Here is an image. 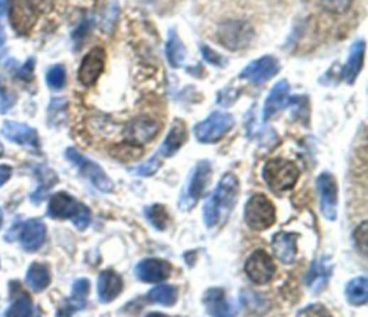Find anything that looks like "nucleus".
I'll use <instances>...</instances> for the list:
<instances>
[{
    "instance_id": "obj_1",
    "label": "nucleus",
    "mask_w": 368,
    "mask_h": 317,
    "mask_svg": "<svg viewBox=\"0 0 368 317\" xmlns=\"http://www.w3.org/2000/svg\"><path fill=\"white\" fill-rule=\"evenodd\" d=\"M239 194V180L235 174H225L217 184L211 197L206 201L203 208L204 224L214 227L220 218L226 220L232 213Z\"/></svg>"
},
{
    "instance_id": "obj_2",
    "label": "nucleus",
    "mask_w": 368,
    "mask_h": 317,
    "mask_svg": "<svg viewBox=\"0 0 368 317\" xmlns=\"http://www.w3.org/2000/svg\"><path fill=\"white\" fill-rule=\"evenodd\" d=\"M48 215L58 220L70 218L78 230H85L93 217L91 210L85 204L78 203L66 193H56L52 195L48 205Z\"/></svg>"
},
{
    "instance_id": "obj_3",
    "label": "nucleus",
    "mask_w": 368,
    "mask_h": 317,
    "mask_svg": "<svg viewBox=\"0 0 368 317\" xmlns=\"http://www.w3.org/2000/svg\"><path fill=\"white\" fill-rule=\"evenodd\" d=\"M53 0H14L9 11L11 23L19 35H28L41 14L51 11Z\"/></svg>"
},
{
    "instance_id": "obj_4",
    "label": "nucleus",
    "mask_w": 368,
    "mask_h": 317,
    "mask_svg": "<svg viewBox=\"0 0 368 317\" xmlns=\"http://www.w3.org/2000/svg\"><path fill=\"white\" fill-rule=\"evenodd\" d=\"M298 178V167L283 158H272L263 167V180L275 194H282L293 188Z\"/></svg>"
},
{
    "instance_id": "obj_5",
    "label": "nucleus",
    "mask_w": 368,
    "mask_h": 317,
    "mask_svg": "<svg viewBox=\"0 0 368 317\" xmlns=\"http://www.w3.org/2000/svg\"><path fill=\"white\" fill-rule=\"evenodd\" d=\"M255 31L249 22L229 21L219 26L217 41L226 49L241 50L251 45Z\"/></svg>"
},
{
    "instance_id": "obj_6",
    "label": "nucleus",
    "mask_w": 368,
    "mask_h": 317,
    "mask_svg": "<svg viewBox=\"0 0 368 317\" xmlns=\"http://www.w3.org/2000/svg\"><path fill=\"white\" fill-rule=\"evenodd\" d=\"M245 221L252 230H266L276 221V210L263 194H255L245 207Z\"/></svg>"
},
{
    "instance_id": "obj_7",
    "label": "nucleus",
    "mask_w": 368,
    "mask_h": 317,
    "mask_svg": "<svg viewBox=\"0 0 368 317\" xmlns=\"http://www.w3.org/2000/svg\"><path fill=\"white\" fill-rule=\"evenodd\" d=\"M66 158L68 161L75 166L80 173L91 181L93 186H95L102 193H111L114 190V184L110 180V177L104 173V170L94 161L88 160L81 152H78L75 148L66 149Z\"/></svg>"
},
{
    "instance_id": "obj_8",
    "label": "nucleus",
    "mask_w": 368,
    "mask_h": 317,
    "mask_svg": "<svg viewBox=\"0 0 368 317\" xmlns=\"http://www.w3.org/2000/svg\"><path fill=\"white\" fill-rule=\"evenodd\" d=\"M235 125V118L226 112H213L209 118L194 127L196 138L203 144L217 142Z\"/></svg>"
},
{
    "instance_id": "obj_9",
    "label": "nucleus",
    "mask_w": 368,
    "mask_h": 317,
    "mask_svg": "<svg viewBox=\"0 0 368 317\" xmlns=\"http://www.w3.org/2000/svg\"><path fill=\"white\" fill-rule=\"evenodd\" d=\"M210 177H211V167H210V163L209 161H200L190 180H189V184H187V188L186 191H183V195L180 197V201H179V207L180 210H191L194 207V204L200 200V197L203 195L209 181H210Z\"/></svg>"
},
{
    "instance_id": "obj_10",
    "label": "nucleus",
    "mask_w": 368,
    "mask_h": 317,
    "mask_svg": "<svg viewBox=\"0 0 368 317\" xmlns=\"http://www.w3.org/2000/svg\"><path fill=\"white\" fill-rule=\"evenodd\" d=\"M160 131V124L152 117H137L128 122L125 128V139L128 144L141 146L156 138Z\"/></svg>"
},
{
    "instance_id": "obj_11",
    "label": "nucleus",
    "mask_w": 368,
    "mask_h": 317,
    "mask_svg": "<svg viewBox=\"0 0 368 317\" xmlns=\"http://www.w3.org/2000/svg\"><path fill=\"white\" fill-rule=\"evenodd\" d=\"M279 62L273 56H263L261 59H256L251 62L241 73V79H246V81L255 84V85H262L269 79H272L278 72H279Z\"/></svg>"
},
{
    "instance_id": "obj_12",
    "label": "nucleus",
    "mask_w": 368,
    "mask_h": 317,
    "mask_svg": "<svg viewBox=\"0 0 368 317\" xmlns=\"http://www.w3.org/2000/svg\"><path fill=\"white\" fill-rule=\"evenodd\" d=\"M245 272L251 281L256 284H266L273 279L276 269L268 253H265L263 250H256L248 259L245 264Z\"/></svg>"
},
{
    "instance_id": "obj_13",
    "label": "nucleus",
    "mask_w": 368,
    "mask_h": 317,
    "mask_svg": "<svg viewBox=\"0 0 368 317\" xmlns=\"http://www.w3.org/2000/svg\"><path fill=\"white\" fill-rule=\"evenodd\" d=\"M320 205L324 217L330 221L337 218V181L332 174L322 173L317 180Z\"/></svg>"
},
{
    "instance_id": "obj_14",
    "label": "nucleus",
    "mask_w": 368,
    "mask_h": 317,
    "mask_svg": "<svg viewBox=\"0 0 368 317\" xmlns=\"http://www.w3.org/2000/svg\"><path fill=\"white\" fill-rule=\"evenodd\" d=\"M105 68V50L101 48H95L87 53L83 59L80 70H78V81L84 87H91L97 82V79L101 76Z\"/></svg>"
},
{
    "instance_id": "obj_15",
    "label": "nucleus",
    "mask_w": 368,
    "mask_h": 317,
    "mask_svg": "<svg viewBox=\"0 0 368 317\" xmlns=\"http://www.w3.org/2000/svg\"><path fill=\"white\" fill-rule=\"evenodd\" d=\"M173 267L166 260L147 259L141 260L135 267V274L141 281L159 283L170 277Z\"/></svg>"
},
{
    "instance_id": "obj_16",
    "label": "nucleus",
    "mask_w": 368,
    "mask_h": 317,
    "mask_svg": "<svg viewBox=\"0 0 368 317\" xmlns=\"http://www.w3.org/2000/svg\"><path fill=\"white\" fill-rule=\"evenodd\" d=\"M2 135L14 144H18V145H22L26 148H32V149L39 148L38 132L26 124L6 121L2 127Z\"/></svg>"
},
{
    "instance_id": "obj_17",
    "label": "nucleus",
    "mask_w": 368,
    "mask_h": 317,
    "mask_svg": "<svg viewBox=\"0 0 368 317\" xmlns=\"http://www.w3.org/2000/svg\"><path fill=\"white\" fill-rule=\"evenodd\" d=\"M45 237L46 227L43 221L38 218H32L21 227V245L29 253H35L42 247Z\"/></svg>"
},
{
    "instance_id": "obj_18",
    "label": "nucleus",
    "mask_w": 368,
    "mask_h": 317,
    "mask_svg": "<svg viewBox=\"0 0 368 317\" xmlns=\"http://www.w3.org/2000/svg\"><path fill=\"white\" fill-rule=\"evenodd\" d=\"M297 240L298 234L295 232H278L273 237L272 249L276 259L285 264H290L297 259Z\"/></svg>"
},
{
    "instance_id": "obj_19",
    "label": "nucleus",
    "mask_w": 368,
    "mask_h": 317,
    "mask_svg": "<svg viewBox=\"0 0 368 317\" xmlns=\"http://www.w3.org/2000/svg\"><path fill=\"white\" fill-rule=\"evenodd\" d=\"M289 102V84L286 81H279L270 91L263 107V121H269L280 109H283Z\"/></svg>"
},
{
    "instance_id": "obj_20",
    "label": "nucleus",
    "mask_w": 368,
    "mask_h": 317,
    "mask_svg": "<svg viewBox=\"0 0 368 317\" xmlns=\"http://www.w3.org/2000/svg\"><path fill=\"white\" fill-rule=\"evenodd\" d=\"M331 274H332V264L328 257H321L320 260L314 262L305 279L308 289L314 293H320L327 286Z\"/></svg>"
},
{
    "instance_id": "obj_21",
    "label": "nucleus",
    "mask_w": 368,
    "mask_h": 317,
    "mask_svg": "<svg viewBox=\"0 0 368 317\" xmlns=\"http://www.w3.org/2000/svg\"><path fill=\"white\" fill-rule=\"evenodd\" d=\"M97 289H98L100 301L101 303H111L122 291V280L115 272L105 270L98 277V287Z\"/></svg>"
},
{
    "instance_id": "obj_22",
    "label": "nucleus",
    "mask_w": 368,
    "mask_h": 317,
    "mask_svg": "<svg viewBox=\"0 0 368 317\" xmlns=\"http://www.w3.org/2000/svg\"><path fill=\"white\" fill-rule=\"evenodd\" d=\"M204 304L211 317H235V310L228 303L224 290L210 289L204 296Z\"/></svg>"
},
{
    "instance_id": "obj_23",
    "label": "nucleus",
    "mask_w": 368,
    "mask_h": 317,
    "mask_svg": "<svg viewBox=\"0 0 368 317\" xmlns=\"http://www.w3.org/2000/svg\"><path fill=\"white\" fill-rule=\"evenodd\" d=\"M364 53H365L364 41H358L351 46L347 63L342 69V77H344V81H347L348 84H354L357 76L359 75L362 65H364Z\"/></svg>"
},
{
    "instance_id": "obj_24",
    "label": "nucleus",
    "mask_w": 368,
    "mask_h": 317,
    "mask_svg": "<svg viewBox=\"0 0 368 317\" xmlns=\"http://www.w3.org/2000/svg\"><path fill=\"white\" fill-rule=\"evenodd\" d=\"M187 139V131H186V124L182 121V119H176L173 122V127L166 138V141L163 142V145L160 146V151H159V156H163V158H167V156H172L174 155L182 146L183 144L186 142Z\"/></svg>"
},
{
    "instance_id": "obj_25",
    "label": "nucleus",
    "mask_w": 368,
    "mask_h": 317,
    "mask_svg": "<svg viewBox=\"0 0 368 317\" xmlns=\"http://www.w3.org/2000/svg\"><path fill=\"white\" fill-rule=\"evenodd\" d=\"M26 284L35 293L43 291L51 284V272L49 267L43 263L35 262L29 266L26 273Z\"/></svg>"
},
{
    "instance_id": "obj_26",
    "label": "nucleus",
    "mask_w": 368,
    "mask_h": 317,
    "mask_svg": "<svg viewBox=\"0 0 368 317\" xmlns=\"http://www.w3.org/2000/svg\"><path fill=\"white\" fill-rule=\"evenodd\" d=\"M5 317H41V313L33 307L31 297L25 291H19L14 297L12 304L4 314Z\"/></svg>"
},
{
    "instance_id": "obj_27",
    "label": "nucleus",
    "mask_w": 368,
    "mask_h": 317,
    "mask_svg": "<svg viewBox=\"0 0 368 317\" xmlns=\"http://www.w3.org/2000/svg\"><path fill=\"white\" fill-rule=\"evenodd\" d=\"M186 46L182 42V39L179 38V35L176 33V31H172L167 39V45H166V55L169 59V63L173 68H182L184 60H186Z\"/></svg>"
},
{
    "instance_id": "obj_28",
    "label": "nucleus",
    "mask_w": 368,
    "mask_h": 317,
    "mask_svg": "<svg viewBox=\"0 0 368 317\" xmlns=\"http://www.w3.org/2000/svg\"><path fill=\"white\" fill-rule=\"evenodd\" d=\"M345 294L351 304L364 306L368 300V280L364 276L352 279L347 284Z\"/></svg>"
},
{
    "instance_id": "obj_29",
    "label": "nucleus",
    "mask_w": 368,
    "mask_h": 317,
    "mask_svg": "<svg viewBox=\"0 0 368 317\" xmlns=\"http://www.w3.org/2000/svg\"><path fill=\"white\" fill-rule=\"evenodd\" d=\"M88 293H90V281L87 279H78L72 286V294L68 303L75 310H81L87 304Z\"/></svg>"
},
{
    "instance_id": "obj_30",
    "label": "nucleus",
    "mask_w": 368,
    "mask_h": 317,
    "mask_svg": "<svg viewBox=\"0 0 368 317\" xmlns=\"http://www.w3.org/2000/svg\"><path fill=\"white\" fill-rule=\"evenodd\" d=\"M150 301L162 306H173L177 300V289L170 284H162L149 291Z\"/></svg>"
},
{
    "instance_id": "obj_31",
    "label": "nucleus",
    "mask_w": 368,
    "mask_h": 317,
    "mask_svg": "<svg viewBox=\"0 0 368 317\" xmlns=\"http://www.w3.org/2000/svg\"><path fill=\"white\" fill-rule=\"evenodd\" d=\"M145 217L149 220V222L157 228V230H164L167 222H169V214L166 208L160 204H154L145 208Z\"/></svg>"
},
{
    "instance_id": "obj_32",
    "label": "nucleus",
    "mask_w": 368,
    "mask_h": 317,
    "mask_svg": "<svg viewBox=\"0 0 368 317\" xmlns=\"http://www.w3.org/2000/svg\"><path fill=\"white\" fill-rule=\"evenodd\" d=\"M46 82L48 87L53 91H59L65 87L66 84V72L62 65H55L52 66L48 73H46Z\"/></svg>"
},
{
    "instance_id": "obj_33",
    "label": "nucleus",
    "mask_w": 368,
    "mask_h": 317,
    "mask_svg": "<svg viewBox=\"0 0 368 317\" xmlns=\"http://www.w3.org/2000/svg\"><path fill=\"white\" fill-rule=\"evenodd\" d=\"M160 167H162L160 156H159V155H154V156H152L150 160L147 161V163H144V164H141V166L132 168V173L137 174V176H141V177H150V176H154V174L159 171Z\"/></svg>"
},
{
    "instance_id": "obj_34",
    "label": "nucleus",
    "mask_w": 368,
    "mask_h": 317,
    "mask_svg": "<svg viewBox=\"0 0 368 317\" xmlns=\"http://www.w3.org/2000/svg\"><path fill=\"white\" fill-rule=\"evenodd\" d=\"M243 301H245V306L252 311H263L266 310V307H269V303L266 301V299L253 291H243Z\"/></svg>"
},
{
    "instance_id": "obj_35",
    "label": "nucleus",
    "mask_w": 368,
    "mask_h": 317,
    "mask_svg": "<svg viewBox=\"0 0 368 317\" xmlns=\"http://www.w3.org/2000/svg\"><path fill=\"white\" fill-rule=\"evenodd\" d=\"M321 5L334 15H342L349 11L352 0H320Z\"/></svg>"
},
{
    "instance_id": "obj_36",
    "label": "nucleus",
    "mask_w": 368,
    "mask_h": 317,
    "mask_svg": "<svg viewBox=\"0 0 368 317\" xmlns=\"http://www.w3.org/2000/svg\"><path fill=\"white\" fill-rule=\"evenodd\" d=\"M297 317H332L331 313L322 304H310L298 311Z\"/></svg>"
},
{
    "instance_id": "obj_37",
    "label": "nucleus",
    "mask_w": 368,
    "mask_h": 317,
    "mask_svg": "<svg viewBox=\"0 0 368 317\" xmlns=\"http://www.w3.org/2000/svg\"><path fill=\"white\" fill-rule=\"evenodd\" d=\"M142 154V151L140 149V146H135V145H128V151L124 149L122 145H118L115 148V152L114 155L118 156L121 161H127V160H137V158H140Z\"/></svg>"
},
{
    "instance_id": "obj_38",
    "label": "nucleus",
    "mask_w": 368,
    "mask_h": 317,
    "mask_svg": "<svg viewBox=\"0 0 368 317\" xmlns=\"http://www.w3.org/2000/svg\"><path fill=\"white\" fill-rule=\"evenodd\" d=\"M355 243L362 254L367 253V222L364 221L355 231Z\"/></svg>"
},
{
    "instance_id": "obj_39",
    "label": "nucleus",
    "mask_w": 368,
    "mask_h": 317,
    "mask_svg": "<svg viewBox=\"0 0 368 317\" xmlns=\"http://www.w3.org/2000/svg\"><path fill=\"white\" fill-rule=\"evenodd\" d=\"M118 16V5L117 2H112L107 11V15L104 16V22H102V29H107L108 32L111 31V28L114 26V22L117 21Z\"/></svg>"
},
{
    "instance_id": "obj_40",
    "label": "nucleus",
    "mask_w": 368,
    "mask_h": 317,
    "mask_svg": "<svg viewBox=\"0 0 368 317\" xmlns=\"http://www.w3.org/2000/svg\"><path fill=\"white\" fill-rule=\"evenodd\" d=\"M201 52H203V56H204V59L209 62V63H211V65H216V66H224L225 63H226V60L220 56L219 53H216L213 49H210V48H206V46H203L201 48Z\"/></svg>"
},
{
    "instance_id": "obj_41",
    "label": "nucleus",
    "mask_w": 368,
    "mask_h": 317,
    "mask_svg": "<svg viewBox=\"0 0 368 317\" xmlns=\"http://www.w3.org/2000/svg\"><path fill=\"white\" fill-rule=\"evenodd\" d=\"M12 105H14V100L4 88H0V114L8 112L12 108Z\"/></svg>"
},
{
    "instance_id": "obj_42",
    "label": "nucleus",
    "mask_w": 368,
    "mask_h": 317,
    "mask_svg": "<svg viewBox=\"0 0 368 317\" xmlns=\"http://www.w3.org/2000/svg\"><path fill=\"white\" fill-rule=\"evenodd\" d=\"M77 310L73 308L69 303H68V300L58 308V311H56V317H72V314L75 313Z\"/></svg>"
},
{
    "instance_id": "obj_43",
    "label": "nucleus",
    "mask_w": 368,
    "mask_h": 317,
    "mask_svg": "<svg viewBox=\"0 0 368 317\" xmlns=\"http://www.w3.org/2000/svg\"><path fill=\"white\" fill-rule=\"evenodd\" d=\"M12 176V167L11 166H0V187H2Z\"/></svg>"
},
{
    "instance_id": "obj_44",
    "label": "nucleus",
    "mask_w": 368,
    "mask_h": 317,
    "mask_svg": "<svg viewBox=\"0 0 368 317\" xmlns=\"http://www.w3.org/2000/svg\"><path fill=\"white\" fill-rule=\"evenodd\" d=\"M5 46H6V36H5V29L0 25V58L5 55Z\"/></svg>"
},
{
    "instance_id": "obj_45",
    "label": "nucleus",
    "mask_w": 368,
    "mask_h": 317,
    "mask_svg": "<svg viewBox=\"0 0 368 317\" xmlns=\"http://www.w3.org/2000/svg\"><path fill=\"white\" fill-rule=\"evenodd\" d=\"M8 9V0H0V14H5Z\"/></svg>"
},
{
    "instance_id": "obj_46",
    "label": "nucleus",
    "mask_w": 368,
    "mask_h": 317,
    "mask_svg": "<svg viewBox=\"0 0 368 317\" xmlns=\"http://www.w3.org/2000/svg\"><path fill=\"white\" fill-rule=\"evenodd\" d=\"M145 317H170V316H166V314H162V313H150L149 316Z\"/></svg>"
},
{
    "instance_id": "obj_47",
    "label": "nucleus",
    "mask_w": 368,
    "mask_h": 317,
    "mask_svg": "<svg viewBox=\"0 0 368 317\" xmlns=\"http://www.w3.org/2000/svg\"><path fill=\"white\" fill-rule=\"evenodd\" d=\"M2 224H4V213L0 210V227H2Z\"/></svg>"
},
{
    "instance_id": "obj_48",
    "label": "nucleus",
    "mask_w": 368,
    "mask_h": 317,
    "mask_svg": "<svg viewBox=\"0 0 368 317\" xmlns=\"http://www.w3.org/2000/svg\"><path fill=\"white\" fill-rule=\"evenodd\" d=\"M142 2H145V4H152V2H154V0H142Z\"/></svg>"
},
{
    "instance_id": "obj_49",
    "label": "nucleus",
    "mask_w": 368,
    "mask_h": 317,
    "mask_svg": "<svg viewBox=\"0 0 368 317\" xmlns=\"http://www.w3.org/2000/svg\"><path fill=\"white\" fill-rule=\"evenodd\" d=\"M2 152H4V148H2V145H0V155H2Z\"/></svg>"
}]
</instances>
